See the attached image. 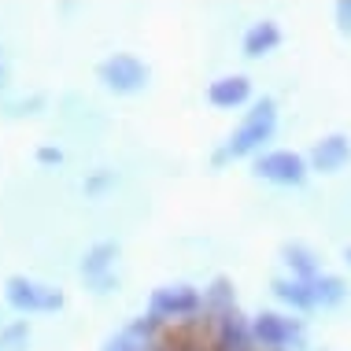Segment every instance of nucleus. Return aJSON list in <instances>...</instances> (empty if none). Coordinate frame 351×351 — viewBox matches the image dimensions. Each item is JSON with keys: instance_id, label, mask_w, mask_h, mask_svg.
<instances>
[{"instance_id": "f257e3e1", "label": "nucleus", "mask_w": 351, "mask_h": 351, "mask_svg": "<svg viewBox=\"0 0 351 351\" xmlns=\"http://www.w3.org/2000/svg\"><path fill=\"white\" fill-rule=\"evenodd\" d=\"M274 126H278V104L270 97H263L255 108L244 115V122L230 134L222 148L215 152V167H222L226 159H241V156H252L255 148H263V141H270Z\"/></svg>"}, {"instance_id": "9d476101", "label": "nucleus", "mask_w": 351, "mask_h": 351, "mask_svg": "<svg viewBox=\"0 0 351 351\" xmlns=\"http://www.w3.org/2000/svg\"><path fill=\"white\" fill-rule=\"evenodd\" d=\"M248 97H252V82L244 74H226V78L211 82V89H207V100L215 108H241Z\"/></svg>"}, {"instance_id": "39448f33", "label": "nucleus", "mask_w": 351, "mask_h": 351, "mask_svg": "<svg viewBox=\"0 0 351 351\" xmlns=\"http://www.w3.org/2000/svg\"><path fill=\"white\" fill-rule=\"evenodd\" d=\"M97 78L108 85L111 93H141V89L148 85L152 71L137 60V56L115 52V56H108V60H104L100 67H97Z\"/></svg>"}, {"instance_id": "0eeeda50", "label": "nucleus", "mask_w": 351, "mask_h": 351, "mask_svg": "<svg viewBox=\"0 0 351 351\" xmlns=\"http://www.w3.org/2000/svg\"><path fill=\"white\" fill-rule=\"evenodd\" d=\"M307 159L296 152H267V156L255 159V178L270 185H303L307 182Z\"/></svg>"}, {"instance_id": "7ed1b4c3", "label": "nucleus", "mask_w": 351, "mask_h": 351, "mask_svg": "<svg viewBox=\"0 0 351 351\" xmlns=\"http://www.w3.org/2000/svg\"><path fill=\"white\" fill-rule=\"evenodd\" d=\"M252 337H255V348H263V351H296V348H303V326L289 315H278V311L255 315L252 318Z\"/></svg>"}, {"instance_id": "4be33fe9", "label": "nucleus", "mask_w": 351, "mask_h": 351, "mask_svg": "<svg viewBox=\"0 0 351 351\" xmlns=\"http://www.w3.org/2000/svg\"><path fill=\"white\" fill-rule=\"evenodd\" d=\"M344 259H348V263H351V244H348V248H344Z\"/></svg>"}, {"instance_id": "4468645a", "label": "nucleus", "mask_w": 351, "mask_h": 351, "mask_svg": "<svg viewBox=\"0 0 351 351\" xmlns=\"http://www.w3.org/2000/svg\"><path fill=\"white\" fill-rule=\"evenodd\" d=\"M311 296H315V307H337V303H344V296H348V285H344V278H337V274H318V278L311 281Z\"/></svg>"}, {"instance_id": "6e6552de", "label": "nucleus", "mask_w": 351, "mask_h": 351, "mask_svg": "<svg viewBox=\"0 0 351 351\" xmlns=\"http://www.w3.org/2000/svg\"><path fill=\"white\" fill-rule=\"evenodd\" d=\"M215 351H255L252 337V318H244L241 311H226L215 322Z\"/></svg>"}, {"instance_id": "412c9836", "label": "nucleus", "mask_w": 351, "mask_h": 351, "mask_svg": "<svg viewBox=\"0 0 351 351\" xmlns=\"http://www.w3.org/2000/svg\"><path fill=\"white\" fill-rule=\"evenodd\" d=\"M0 85H8V63H4V56H0Z\"/></svg>"}, {"instance_id": "20e7f679", "label": "nucleus", "mask_w": 351, "mask_h": 351, "mask_svg": "<svg viewBox=\"0 0 351 351\" xmlns=\"http://www.w3.org/2000/svg\"><path fill=\"white\" fill-rule=\"evenodd\" d=\"M204 311V296L193 285H163L152 292L148 315H156L159 322H189Z\"/></svg>"}, {"instance_id": "a211bd4d", "label": "nucleus", "mask_w": 351, "mask_h": 351, "mask_svg": "<svg viewBox=\"0 0 351 351\" xmlns=\"http://www.w3.org/2000/svg\"><path fill=\"white\" fill-rule=\"evenodd\" d=\"M337 30L351 34V0H337Z\"/></svg>"}, {"instance_id": "6ab92c4d", "label": "nucleus", "mask_w": 351, "mask_h": 351, "mask_svg": "<svg viewBox=\"0 0 351 351\" xmlns=\"http://www.w3.org/2000/svg\"><path fill=\"white\" fill-rule=\"evenodd\" d=\"M37 163H45V167H60V163H63V152H60V148H52V145H41V148H37Z\"/></svg>"}, {"instance_id": "2eb2a0df", "label": "nucleus", "mask_w": 351, "mask_h": 351, "mask_svg": "<svg viewBox=\"0 0 351 351\" xmlns=\"http://www.w3.org/2000/svg\"><path fill=\"white\" fill-rule=\"evenodd\" d=\"M237 303H233V281L230 278H215L211 281V289L204 292V311L211 318H218V315H226V311H233Z\"/></svg>"}, {"instance_id": "ddd939ff", "label": "nucleus", "mask_w": 351, "mask_h": 351, "mask_svg": "<svg viewBox=\"0 0 351 351\" xmlns=\"http://www.w3.org/2000/svg\"><path fill=\"white\" fill-rule=\"evenodd\" d=\"M274 296L281 303H289L292 311H311L315 307V296H311V281H300V278H274Z\"/></svg>"}, {"instance_id": "f3484780", "label": "nucleus", "mask_w": 351, "mask_h": 351, "mask_svg": "<svg viewBox=\"0 0 351 351\" xmlns=\"http://www.w3.org/2000/svg\"><path fill=\"white\" fill-rule=\"evenodd\" d=\"M111 182H115V174H111V170H100V174H93L89 182H85V193H89V196H97L100 189H108Z\"/></svg>"}, {"instance_id": "aec40b11", "label": "nucleus", "mask_w": 351, "mask_h": 351, "mask_svg": "<svg viewBox=\"0 0 351 351\" xmlns=\"http://www.w3.org/2000/svg\"><path fill=\"white\" fill-rule=\"evenodd\" d=\"M104 351H122V344H119V337H111L108 344H104Z\"/></svg>"}, {"instance_id": "9b49d317", "label": "nucleus", "mask_w": 351, "mask_h": 351, "mask_svg": "<svg viewBox=\"0 0 351 351\" xmlns=\"http://www.w3.org/2000/svg\"><path fill=\"white\" fill-rule=\"evenodd\" d=\"M281 45V26L274 23V19H259V23H252L248 26V34H244V41H241V49H244V56H267V52H274Z\"/></svg>"}, {"instance_id": "dca6fc26", "label": "nucleus", "mask_w": 351, "mask_h": 351, "mask_svg": "<svg viewBox=\"0 0 351 351\" xmlns=\"http://www.w3.org/2000/svg\"><path fill=\"white\" fill-rule=\"evenodd\" d=\"M30 340V326L26 322H12V326L0 333V351H23Z\"/></svg>"}, {"instance_id": "423d86ee", "label": "nucleus", "mask_w": 351, "mask_h": 351, "mask_svg": "<svg viewBox=\"0 0 351 351\" xmlns=\"http://www.w3.org/2000/svg\"><path fill=\"white\" fill-rule=\"evenodd\" d=\"M115 259H119V244L115 241H100V244H93V248L82 255V278L89 281V289L100 292V296L119 285Z\"/></svg>"}, {"instance_id": "1a4fd4ad", "label": "nucleus", "mask_w": 351, "mask_h": 351, "mask_svg": "<svg viewBox=\"0 0 351 351\" xmlns=\"http://www.w3.org/2000/svg\"><path fill=\"white\" fill-rule=\"evenodd\" d=\"M351 163V141L344 134H329L315 141V148H311L307 156V167L311 170H322V174H337V170H344Z\"/></svg>"}, {"instance_id": "f03ea898", "label": "nucleus", "mask_w": 351, "mask_h": 351, "mask_svg": "<svg viewBox=\"0 0 351 351\" xmlns=\"http://www.w3.org/2000/svg\"><path fill=\"white\" fill-rule=\"evenodd\" d=\"M4 296L15 311H23V315H52V311L63 307L60 289H52V285H45V281H34V278H23V274H15V278L4 281Z\"/></svg>"}, {"instance_id": "f8f14e48", "label": "nucleus", "mask_w": 351, "mask_h": 351, "mask_svg": "<svg viewBox=\"0 0 351 351\" xmlns=\"http://www.w3.org/2000/svg\"><path fill=\"white\" fill-rule=\"evenodd\" d=\"M281 259H285V267L292 270V278H300V281H315L318 274H322V263H318V255L307 248V244H285L281 248Z\"/></svg>"}]
</instances>
